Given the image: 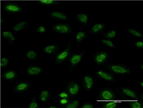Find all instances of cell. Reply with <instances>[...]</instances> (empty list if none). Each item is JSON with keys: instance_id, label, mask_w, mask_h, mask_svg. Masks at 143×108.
Instances as JSON below:
<instances>
[{"instance_id": "6da1fadb", "label": "cell", "mask_w": 143, "mask_h": 108, "mask_svg": "<svg viewBox=\"0 0 143 108\" xmlns=\"http://www.w3.org/2000/svg\"><path fill=\"white\" fill-rule=\"evenodd\" d=\"M3 9L5 12L12 14L19 13L23 11L22 7L20 5L12 3L5 4L3 6Z\"/></svg>"}, {"instance_id": "7a4b0ae2", "label": "cell", "mask_w": 143, "mask_h": 108, "mask_svg": "<svg viewBox=\"0 0 143 108\" xmlns=\"http://www.w3.org/2000/svg\"><path fill=\"white\" fill-rule=\"evenodd\" d=\"M107 67L112 72L117 74H128L130 71V69L123 65H109Z\"/></svg>"}, {"instance_id": "3957f363", "label": "cell", "mask_w": 143, "mask_h": 108, "mask_svg": "<svg viewBox=\"0 0 143 108\" xmlns=\"http://www.w3.org/2000/svg\"><path fill=\"white\" fill-rule=\"evenodd\" d=\"M98 96L101 100L104 101H111L115 98L114 94L112 91L108 89L101 91Z\"/></svg>"}, {"instance_id": "277c9868", "label": "cell", "mask_w": 143, "mask_h": 108, "mask_svg": "<svg viewBox=\"0 0 143 108\" xmlns=\"http://www.w3.org/2000/svg\"><path fill=\"white\" fill-rule=\"evenodd\" d=\"M52 29L55 32L63 34L69 33L72 32L69 26L66 24H55L52 26Z\"/></svg>"}, {"instance_id": "5b68a950", "label": "cell", "mask_w": 143, "mask_h": 108, "mask_svg": "<svg viewBox=\"0 0 143 108\" xmlns=\"http://www.w3.org/2000/svg\"><path fill=\"white\" fill-rule=\"evenodd\" d=\"M30 83L20 81L14 87V91L15 92L20 93L28 89L31 86Z\"/></svg>"}, {"instance_id": "8992f818", "label": "cell", "mask_w": 143, "mask_h": 108, "mask_svg": "<svg viewBox=\"0 0 143 108\" xmlns=\"http://www.w3.org/2000/svg\"><path fill=\"white\" fill-rule=\"evenodd\" d=\"M17 75L15 71L13 70H9L5 71L1 74V77L3 79L12 81H15Z\"/></svg>"}, {"instance_id": "52a82bcc", "label": "cell", "mask_w": 143, "mask_h": 108, "mask_svg": "<svg viewBox=\"0 0 143 108\" xmlns=\"http://www.w3.org/2000/svg\"><path fill=\"white\" fill-rule=\"evenodd\" d=\"M70 49V45H69L63 51L57 55L55 61L57 64H61L66 59L69 55Z\"/></svg>"}, {"instance_id": "ba28073f", "label": "cell", "mask_w": 143, "mask_h": 108, "mask_svg": "<svg viewBox=\"0 0 143 108\" xmlns=\"http://www.w3.org/2000/svg\"><path fill=\"white\" fill-rule=\"evenodd\" d=\"M108 54L105 51H102L98 53L94 57L95 62L98 65H102L104 63L107 59Z\"/></svg>"}, {"instance_id": "9c48e42d", "label": "cell", "mask_w": 143, "mask_h": 108, "mask_svg": "<svg viewBox=\"0 0 143 108\" xmlns=\"http://www.w3.org/2000/svg\"><path fill=\"white\" fill-rule=\"evenodd\" d=\"M42 67L37 66L28 65L27 68V73L29 76H33L38 75L41 73Z\"/></svg>"}, {"instance_id": "30bf717a", "label": "cell", "mask_w": 143, "mask_h": 108, "mask_svg": "<svg viewBox=\"0 0 143 108\" xmlns=\"http://www.w3.org/2000/svg\"><path fill=\"white\" fill-rule=\"evenodd\" d=\"M80 89L79 85L76 82L72 81L69 83L67 85V89L68 92L72 95L77 94Z\"/></svg>"}, {"instance_id": "8fae6325", "label": "cell", "mask_w": 143, "mask_h": 108, "mask_svg": "<svg viewBox=\"0 0 143 108\" xmlns=\"http://www.w3.org/2000/svg\"><path fill=\"white\" fill-rule=\"evenodd\" d=\"M96 73L98 76L106 81H113L115 80L113 76L105 71L100 70Z\"/></svg>"}, {"instance_id": "7c38bea8", "label": "cell", "mask_w": 143, "mask_h": 108, "mask_svg": "<svg viewBox=\"0 0 143 108\" xmlns=\"http://www.w3.org/2000/svg\"><path fill=\"white\" fill-rule=\"evenodd\" d=\"M83 82L85 88L87 90L91 89L92 87L93 80L92 77L88 75L83 76Z\"/></svg>"}, {"instance_id": "4fadbf2b", "label": "cell", "mask_w": 143, "mask_h": 108, "mask_svg": "<svg viewBox=\"0 0 143 108\" xmlns=\"http://www.w3.org/2000/svg\"><path fill=\"white\" fill-rule=\"evenodd\" d=\"M1 35L9 43H12L15 41L14 35L10 31H3L1 33Z\"/></svg>"}, {"instance_id": "5bb4252c", "label": "cell", "mask_w": 143, "mask_h": 108, "mask_svg": "<svg viewBox=\"0 0 143 108\" xmlns=\"http://www.w3.org/2000/svg\"><path fill=\"white\" fill-rule=\"evenodd\" d=\"M83 53L73 55L70 58L69 61L72 66L77 65L80 62L83 55Z\"/></svg>"}, {"instance_id": "9a60e30c", "label": "cell", "mask_w": 143, "mask_h": 108, "mask_svg": "<svg viewBox=\"0 0 143 108\" xmlns=\"http://www.w3.org/2000/svg\"><path fill=\"white\" fill-rule=\"evenodd\" d=\"M50 16L52 18L56 19L61 20H68L66 15L58 11H52L50 13Z\"/></svg>"}, {"instance_id": "2e32d148", "label": "cell", "mask_w": 143, "mask_h": 108, "mask_svg": "<svg viewBox=\"0 0 143 108\" xmlns=\"http://www.w3.org/2000/svg\"><path fill=\"white\" fill-rule=\"evenodd\" d=\"M106 25L103 23H97L92 28L91 31L94 33H99L105 29Z\"/></svg>"}, {"instance_id": "e0dca14e", "label": "cell", "mask_w": 143, "mask_h": 108, "mask_svg": "<svg viewBox=\"0 0 143 108\" xmlns=\"http://www.w3.org/2000/svg\"><path fill=\"white\" fill-rule=\"evenodd\" d=\"M77 18L78 21L83 24H86L88 19V14L85 13H78Z\"/></svg>"}, {"instance_id": "ac0fdd59", "label": "cell", "mask_w": 143, "mask_h": 108, "mask_svg": "<svg viewBox=\"0 0 143 108\" xmlns=\"http://www.w3.org/2000/svg\"><path fill=\"white\" fill-rule=\"evenodd\" d=\"M58 49V46L54 45H50L45 47L43 49L44 52L50 54L56 52Z\"/></svg>"}, {"instance_id": "d6986e66", "label": "cell", "mask_w": 143, "mask_h": 108, "mask_svg": "<svg viewBox=\"0 0 143 108\" xmlns=\"http://www.w3.org/2000/svg\"><path fill=\"white\" fill-rule=\"evenodd\" d=\"M27 24L26 21H22L19 22L14 26L13 31L15 32L19 31L25 27Z\"/></svg>"}, {"instance_id": "ffe728a7", "label": "cell", "mask_w": 143, "mask_h": 108, "mask_svg": "<svg viewBox=\"0 0 143 108\" xmlns=\"http://www.w3.org/2000/svg\"><path fill=\"white\" fill-rule=\"evenodd\" d=\"M37 3L39 4L44 5H49L58 4L59 2L54 0H37Z\"/></svg>"}, {"instance_id": "44dd1931", "label": "cell", "mask_w": 143, "mask_h": 108, "mask_svg": "<svg viewBox=\"0 0 143 108\" xmlns=\"http://www.w3.org/2000/svg\"><path fill=\"white\" fill-rule=\"evenodd\" d=\"M123 93L129 97L134 98H137V95L135 93L130 89L127 88L122 89Z\"/></svg>"}, {"instance_id": "7402d4cb", "label": "cell", "mask_w": 143, "mask_h": 108, "mask_svg": "<svg viewBox=\"0 0 143 108\" xmlns=\"http://www.w3.org/2000/svg\"><path fill=\"white\" fill-rule=\"evenodd\" d=\"M86 33L82 31H79L76 34V40L77 43H79L84 39L86 36Z\"/></svg>"}, {"instance_id": "603a6c76", "label": "cell", "mask_w": 143, "mask_h": 108, "mask_svg": "<svg viewBox=\"0 0 143 108\" xmlns=\"http://www.w3.org/2000/svg\"><path fill=\"white\" fill-rule=\"evenodd\" d=\"M129 32L134 36L137 37H143V34L136 30L129 27L127 28Z\"/></svg>"}, {"instance_id": "cb8c5ba5", "label": "cell", "mask_w": 143, "mask_h": 108, "mask_svg": "<svg viewBox=\"0 0 143 108\" xmlns=\"http://www.w3.org/2000/svg\"><path fill=\"white\" fill-rule=\"evenodd\" d=\"M26 55L27 58L30 59H34L37 56V53L33 50H28Z\"/></svg>"}, {"instance_id": "d4e9b609", "label": "cell", "mask_w": 143, "mask_h": 108, "mask_svg": "<svg viewBox=\"0 0 143 108\" xmlns=\"http://www.w3.org/2000/svg\"><path fill=\"white\" fill-rule=\"evenodd\" d=\"M117 35V32L114 29L105 33L104 37L107 38H111L115 37Z\"/></svg>"}, {"instance_id": "484cf974", "label": "cell", "mask_w": 143, "mask_h": 108, "mask_svg": "<svg viewBox=\"0 0 143 108\" xmlns=\"http://www.w3.org/2000/svg\"><path fill=\"white\" fill-rule=\"evenodd\" d=\"M9 59L8 58L2 57L0 58V66L1 68L6 67L8 64Z\"/></svg>"}, {"instance_id": "4316f807", "label": "cell", "mask_w": 143, "mask_h": 108, "mask_svg": "<svg viewBox=\"0 0 143 108\" xmlns=\"http://www.w3.org/2000/svg\"><path fill=\"white\" fill-rule=\"evenodd\" d=\"M101 42L102 44L109 47L113 48H116L113 43L109 39H102L101 41Z\"/></svg>"}, {"instance_id": "83f0119b", "label": "cell", "mask_w": 143, "mask_h": 108, "mask_svg": "<svg viewBox=\"0 0 143 108\" xmlns=\"http://www.w3.org/2000/svg\"><path fill=\"white\" fill-rule=\"evenodd\" d=\"M28 107L30 108H36L39 107V105L36 101L35 96L33 97Z\"/></svg>"}, {"instance_id": "f1b7e54d", "label": "cell", "mask_w": 143, "mask_h": 108, "mask_svg": "<svg viewBox=\"0 0 143 108\" xmlns=\"http://www.w3.org/2000/svg\"><path fill=\"white\" fill-rule=\"evenodd\" d=\"M117 103V102L112 101L107 103L104 106V108H113L116 107Z\"/></svg>"}, {"instance_id": "f546056e", "label": "cell", "mask_w": 143, "mask_h": 108, "mask_svg": "<svg viewBox=\"0 0 143 108\" xmlns=\"http://www.w3.org/2000/svg\"><path fill=\"white\" fill-rule=\"evenodd\" d=\"M79 104V102L78 101H74L68 104L66 106L68 108H74L78 107Z\"/></svg>"}, {"instance_id": "4dcf8cb0", "label": "cell", "mask_w": 143, "mask_h": 108, "mask_svg": "<svg viewBox=\"0 0 143 108\" xmlns=\"http://www.w3.org/2000/svg\"><path fill=\"white\" fill-rule=\"evenodd\" d=\"M134 46L136 48L141 49H143V41L138 40L134 42Z\"/></svg>"}, {"instance_id": "1f68e13d", "label": "cell", "mask_w": 143, "mask_h": 108, "mask_svg": "<svg viewBox=\"0 0 143 108\" xmlns=\"http://www.w3.org/2000/svg\"><path fill=\"white\" fill-rule=\"evenodd\" d=\"M131 107L133 108H143V106L138 101H134L132 102L131 104Z\"/></svg>"}, {"instance_id": "d6a6232c", "label": "cell", "mask_w": 143, "mask_h": 108, "mask_svg": "<svg viewBox=\"0 0 143 108\" xmlns=\"http://www.w3.org/2000/svg\"><path fill=\"white\" fill-rule=\"evenodd\" d=\"M46 31L45 27L41 25L38 27L36 30V31L38 33H44Z\"/></svg>"}, {"instance_id": "836d02e7", "label": "cell", "mask_w": 143, "mask_h": 108, "mask_svg": "<svg viewBox=\"0 0 143 108\" xmlns=\"http://www.w3.org/2000/svg\"><path fill=\"white\" fill-rule=\"evenodd\" d=\"M40 93L44 95L48 99L49 98L50 94L48 91L46 90H41Z\"/></svg>"}, {"instance_id": "e575fe53", "label": "cell", "mask_w": 143, "mask_h": 108, "mask_svg": "<svg viewBox=\"0 0 143 108\" xmlns=\"http://www.w3.org/2000/svg\"><path fill=\"white\" fill-rule=\"evenodd\" d=\"M48 99L44 95L40 93V99L41 102L43 103L47 101Z\"/></svg>"}, {"instance_id": "d590c367", "label": "cell", "mask_w": 143, "mask_h": 108, "mask_svg": "<svg viewBox=\"0 0 143 108\" xmlns=\"http://www.w3.org/2000/svg\"><path fill=\"white\" fill-rule=\"evenodd\" d=\"M58 95L60 97L62 98H66L67 99L69 97L68 94L65 92H62L59 94Z\"/></svg>"}, {"instance_id": "8d00e7d4", "label": "cell", "mask_w": 143, "mask_h": 108, "mask_svg": "<svg viewBox=\"0 0 143 108\" xmlns=\"http://www.w3.org/2000/svg\"><path fill=\"white\" fill-rule=\"evenodd\" d=\"M68 102V100L67 98H62L60 101V103L61 105H64L67 104Z\"/></svg>"}, {"instance_id": "74e56055", "label": "cell", "mask_w": 143, "mask_h": 108, "mask_svg": "<svg viewBox=\"0 0 143 108\" xmlns=\"http://www.w3.org/2000/svg\"><path fill=\"white\" fill-rule=\"evenodd\" d=\"M83 108H93V106L91 104L87 103L84 104L82 107Z\"/></svg>"}, {"instance_id": "f35d334b", "label": "cell", "mask_w": 143, "mask_h": 108, "mask_svg": "<svg viewBox=\"0 0 143 108\" xmlns=\"http://www.w3.org/2000/svg\"><path fill=\"white\" fill-rule=\"evenodd\" d=\"M4 21V18H2V17H1V18H0V23H2Z\"/></svg>"}, {"instance_id": "ab89813d", "label": "cell", "mask_w": 143, "mask_h": 108, "mask_svg": "<svg viewBox=\"0 0 143 108\" xmlns=\"http://www.w3.org/2000/svg\"><path fill=\"white\" fill-rule=\"evenodd\" d=\"M50 108H56V107L54 106H50Z\"/></svg>"}, {"instance_id": "60d3db41", "label": "cell", "mask_w": 143, "mask_h": 108, "mask_svg": "<svg viewBox=\"0 0 143 108\" xmlns=\"http://www.w3.org/2000/svg\"><path fill=\"white\" fill-rule=\"evenodd\" d=\"M141 86L143 87V82H139Z\"/></svg>"}, {"instance_id": "b9f144b4", "label": "cell", "mask_w": 143, "mask_h": 108, "mask_svg": "<svg viewBox=\"0 0 143 108\" xmlns=\"http://www.w3.org/2000/svg\"><path fill=\"white\" fill-rule=\"evenodd\" d=\"M140 66H141V67L142 68V69L143 70V65H140Z\"/></svg>"}]
</instances>
